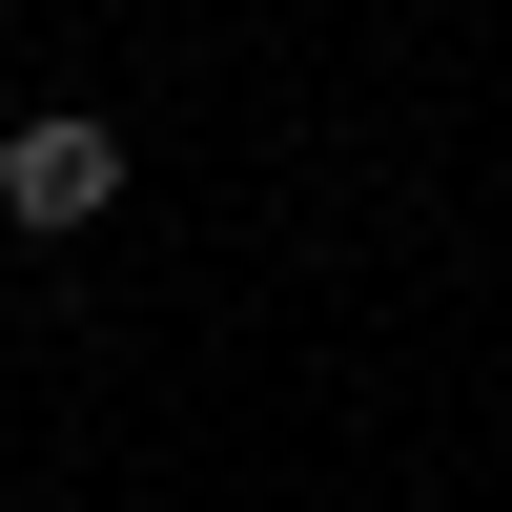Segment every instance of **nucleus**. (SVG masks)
Returning <instances> with one entry per match:
<instances>
[{
  "mask_svg": "<svg viewBox=\"0 0 512 512\" xmlns=\"http://www.w3.org/2000/svg\"><path fill=\"white\" fill-rule=\"evenodd\" d=\"M0 205H21L41 246H62V226H103V205H123V123H103V103H41V123H0Z\"/></svg>",
  "mask_w": 512,
  "mask_h": 512,
  "instance_id": "nucleus-1",
  "label": "nucleus"
}]
</instances>
